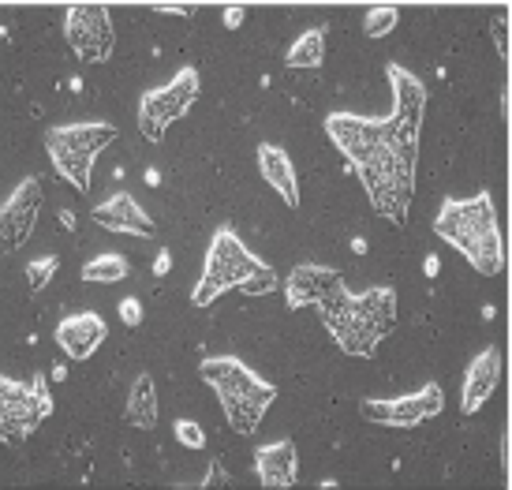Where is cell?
<instances>
[{
    "label": "cell",
    "instance_id": "cell-1",
    "mask_svg": "<svg viewBox=\"0 0 512 490\" xmlns=\"http://www.w3.org/2000/svg\"><path fill=\"white\" fill-rule=\"evenodd\" d=\"M389 87L397 98L393 113H329L326 135L363 180L378 217L404 225L415 191V158H419V128L427 113V87L400 64H389Z\"/></svg>",
    "mask_w": 512,
    "mask_h": 490
},
{
    "label": "cell",
    "instance_id": "cell-2",
    "mask_svg": "<svg viewBox=\"0 0 512 490\" xmlns=\"http://www.w3.org/2000/svg\"><path fill=\"white\" fill-rule=\"evenodd\" d=\"M322 326L329 330V337L337 341L341 352L370 360L382 337L393 333L397 326V292L393 289H367V292H348L333 289L326 300L314 307Z\"/></svg>",
    "mask_w": 512,
    "mask_h": 490
},
{
    "label": "cell",
    "instance_id": "cell-3",
    "mask_svg": "<svg viewBox=\"0 0 512 490\" xmlns=\"http://www.w3.org/2000/svg\"><path fill=\"white\" fill-rule=\"evenodd\" d=\"M434 232L445 244H453L479 274H505V236L490 191H479L471 199H445L434 217Z\"/></svg>",
    "mask_w": 512,
    "mask_h": 490
},
{
    "label": "cell",
    "instance_id": "cell-4",
    "mask_svg": "<svg viewBox=\"0 0 512 490\" xmlns=\"http://www.w3.org/2000/svg\"><path fill=\"white\" fill-rule=\"evenodd\" d=\"M199 378L217 393L228 427L236 434H255L262 416L270 412L273 397H277V386L258 378L236 356H206L199 363Z\"/></svg>",
    "mask_w": 512,
    "mask_h": 490
},
{
    "label": "cell",
    "instance_id": "cell-5",
    "mask_svg": "<svg viewBox=\"0 0 512 490\" xmlns=\"http://www.w3.org/2000/svg\"><path fill=\"white\" fill-rule=\"evenodd\" d=\"M273 266L270 262H262L258 255H251L243 240L236 232L221 225L214 232V240H210V251H206V270H202L199 285L191 292V303L195 307H210V303L228 289H243L247 281H255V277H266Z\"/></svg>",
    "mask_w": 512,
    "mask_h": 490
},
{
    "label": "cell",
    "instance_id": "cell-6",
    "mask_svg": "<svg viewBox=\"0 0 512 490\" xmlns=\"http://www.w3.org/2000/svg\"><path fill=\"white\" fill-rule=\"evenodd\" d=\"M49 416H53V393L42 371L30 382L0 378V434L8 446H23Z\"/></svg>",
    "mask_w": 512,
    "mask_h": 490
},
{
    "label": "cell",
    "instance_id": "cell-7",
    "mask_svg": "<svg viewBox=\"0 0 512 490\" xmlns=\"http://www.w3.org/2000/svg\"><path fill=\"white\" fill-rule=\"evenodd\" d=\"M199 87V68H180L165 87L146 90L143 98H139V135H143L146 143H161L165 139V128L176 124L195 105Z\"/></svg>",
    "mask_w": 512,
    "mask_h": 490
},
{
    "label": "cell",
    "instance_id": "cell-8",
    "mask_svg": "<svg viewBox=\"0 0 512 490\" xmlns=\"http://www.w3.org/2000/svg\"><path fill=\"white\" fill-rule=\"evenodd\" d=\"M64 38H68V49L83 64H105L113 57V15L101 4H75L64 15Z\"/></svg>",
    "mask_w": 512,
    "mask_h": 490
},
{
    "label": "cell",
    "instance_id": "cell-9",
    "mask_svg": "<svg viewBox=\"0 0 512 490\" xmlns=\"http://www.w3.org/2000/svg\"><path fill=\"white\" fill-rule=\"evenodd\" d=\"M445 408V393H441L438 382H427L419 393H408V397H389V401H367L359 404L363 419L378 423V427H415L423 419H434Z\"/></svg>",
    "mask_w": 512,
    "mask_h": 490
},
{
    "label": "cell",
    "instance_id": "cell-10",
    "mask_svg": "<svg viewBox=\"0 0 512 490\" xmlns=\"http://www.w3.org/2000/svg\"><path fill=\"white\" fill-rule=\"evenodd\" d=\"M42 180L38 176H27L19 180L15 191L4 199L0 206V240H4V251H15L30 240V232L38 225V214H42Z\"/></svg>",
    "mask_w": 512,
    "mask_h": 490
},
{
    "label": "cell",
    "instance_id": "cell-11",
    "mask_svg": "<svg viewBox=\"0 0 512 490\" xmlns=\"http://www.w3.org/2000/svg\"><path fill=\"white\" fill-rule=\"evenodd\" d=\"M501 352L498 345H486L475 360L468 363V371H464V386H460V412L464 416H475L479 408H483L494 390H498L501 382Z\"/></svg>",
    "mask_w": 512,
    "mask_h": 490
},
{
    "label": "cell",
    "instance_id": "cell-12",
    "mask_svg": "<svg viewBox=\"0 0 512 490\" xmlns=\"http://www.w3.org/2000/svg\"><path fill=\"white\" fill-rule=\"evenodd\" d=\"M109 337V326L98 311H75V315L60 318L57 326V345L64 348L68 360H90Z\"/></svg>",
    "mask_w": 512,
    "mask_h": 490
},
{
    "label": "cell",
    "instance_id": "cell-13",
    "mask_svg": "<svg viewBox=\"0 0 512 490\" xmlns=\"http://www.w3.org/2000/svg\"><path fill=\"white\" fill-rule=\"evenodd\" d=\"M344 281L333 266H318V262H299L285 281V303L296 307H318L333 289H341Z\"/></svg>",
    "mask_w": 512,
    "mask_h": 490
},
{
    "label": "cell",
    "instance_id": "cell-14",
    "mask_svg": "<svg viewBox=\"0 0 512 490\" xmlns=\"http://www.w3.org/2000/svg\"><path fill=\"white\" fill-rule=\"evenodd\" d=\"M94 221L109 232H124V236H154V221L146 214L139 199L131 191H116L105 202L94 206Z\"/></svg>",
    "mask_w": 512,
    "mask_h": 490
},
{
    "label": "cell",
    "instance_id": "cell-15",
    "mask_svg": "<svg viewBox=\"0 0 512 490\" xmlns=\"http://www.w3.org/2000/svg\"><path fill=\"white\" fill-rule=\"evenodd\" d=\"M255 476H258V483H262V487H270V490L296 487L299 457H296V446H292V438H277V442H266V446H258V453H255Z\"/></svg>",
    "mask_w": 512,
    "mask_h": 490
},
{
    "label": "cell",
    "instance_id": "cell-16",
    "mask_svg": "<svg viewBox=\"0 0 512 490\" xmlns=\"http://www.w3.org/2000/svg\"><path fill=\"white\" fill-rule=\"evenodd\" d=\"M113 139H116L113 124H60V128L45 131V150H75V154L98 158Z\"/></svg>",
    "mask_w": 512,
    "mask_h": 490
},
{
    "label": "cell",
    "instance_id": "cell-17",
    "mask_svg": "<svg viewBox=\"0 0 512 490\" xmlns=\"http://www.w3.org/2000/svg\"><path fill=\"white\" fill-rule=\"evenodd\" d=\"M258 173L266 176L270 184L288 206H299V180H296V165L288 158L281 146L273 143H258Z\"/></svg>",
    "mask_w": 512,
    "mask_h": 490
},
{
    "label": "cell",
    "instance_id": "cell-18",
    "mask_svg": "<svg viewBox=\"0 0 512 490\" xmlns=\"http://www.w3.org/2000/svg\"><path fill=\"white\" fill-rule=\"evenodd\" d=\"M124 416H128V423H131V427H139V431H150V427H157V386H154V378L146 375V371H143V375H135V382H131Z\"/></svg>",
    "mask_w": 512,
    "mask_h": 490
},
{
    "label": "cell",
    "instance_id": "cell-19",
    "mask_svg": "<svg viewBox=\"0 0 512 490\" xmlns=\"http://www.w3.org/2000/svg\"><path fill=\"white\" fill-rule=\"evenodd\" d=\"M322 60H326V30L322 27L303 30L285 53L288 68H322Z\"/></svg>",
    "mask_w": 512,
    "mask_h": 490
},
{
    "label": "cell",
    "instance_id": "cell-20",
    "mask_svg": "<svg viewBox=\"0 0 512 490\" xmlns=\"http://www.w3.org/2000/svg\"><path fill=\"white\" fill-rule=\"evenodd\" d=\"M49 161L57 176H64L72 188L90 191V173H94V158L90 154H75V150H49Z\"/></svg>",
    "mask_w": 512,
    "mask_h": 490
},
{
    "label": "cell",
    "instance_id": "cell-21",
    "mask_svg": "<svg viewBox=\"0 0 512 490\" xmlns=\"http://www.w3.org/2000/svg\"><path fill=\"white\" fill-rule=\"evenodd\" d=\"M131 270V262L124 255H116V251H101L94 259L83 262V281H94V285H116V281H124Z\"/></svg>",
    "mask_w": 512,
    "mask_h": 490
},
{
    "label": "cell",
    "instance_id": "cell-22",
    "mask_svg": "<svg viewBox=\"0 0 512 490\" xmlns=\"http://www.w3.org/2000/svg\"><path fill=\"white\" fill-rule=\"evenodd\" d=\"M400 23V12L397 8H370L367 19H363V30H367V38H389Z\"/></svg>",
    "mask_w": 512,
    "mask_h": 490
},
{
    "label": "cell",
    "instance_id": "cell-23",
    "mask_svg": "<svg viewBox=\"0 0 512 490\" xmlns=\"http://www.w3.org/2000/svg\"><path fill=\"white\" fill-rule=\"evenodd\" d=\"M60 270V259L57 255H42V259L27 262V285L30 292H42L49 281H53V274Z\"/></svg>",
    "mask_w": 512,
    "mask_h": 490
},
{
    "label": "cell",
    "instance_id": "cell-24",
    "mask_svg": "<svg viewBox=\"0 0 512 490\" xmlns=\"http://www.w3.org/2000/svg\"><path fill=\"white\" fill-rule=\"evenodd\" d=\"M172 434H176V442L187 449H206V431H202L195 419H176L172 423Z\"/></svg>",
    "mask_w": 512,
    "mask_h": 490
},
{
    "label": "cell",
    "instance_id": "cell-25",
    "mask_svg": "<svg viewBox=\"0 0 512 490\" xmlns=\"http://www.w3.org/2000/svg\"><path fill=\"white\" fill-rule=\"evenodd\" d=\"M490 34H494V45H498L501 60L509 64V12H505V8L494 15V23H490Z\"/></svg>",
    "mask_w": 512,
    "mask_h": 490
},
{
    "label": "cell",
    "instance_id": "cell-26",
    "mask_svg": "<svg viewBox=\"0 0 512 490\" xmlns=\"http://www.w3.org/2000/svg\"><path fill=\"white\" fill-rule=\"evenodd\" d=\"M120 322H124L128 330H135V326L143 322V303H139V296H124V300H120Z\"/></svg>",
    "mask_w": 512,
    "mask_h": 490
},
{
    "label": "cell",
    "instance_id": "cell-27",
    "mask_svg": "<svg viewBox=\"0 0 512 490\" xmlns=\"http://www.w3.org/2000/svg\"><path fill=\"white\" fill-rule=\"evenodd\" d=\"M169 270H172V255H169V251H161V255L154 259V274H157V277H165Z\"/></svg>",
    "mask_w": 512,
    "mask_h": 490
},
{
    "label": "cell",
    "instance_id": "cell-28",
    "mask_svg": "<svg viewBox=\"0 0 512 490\" xmlns=\"http://www.w3.org/2000/svg\"><path fill=\"white\" fill-rule=\"evenodd\" d=\"M240 23H243V8H228V12H225V27L236 30Z\"/></svg>",
    "mask_w": 512,
    "mask_h": 490
},
{
    "label": "cell",
    "instance_id": "cell-29",
    "mask_svg": "<svg viewBox=\"0 0 512 490\" xmlns=\"http://www.w3.org/2000/svg\"><path fill=\"white\" fill-rule=\"evenodd\" d=\"M157 12H165V15H195V8L191 4H165V8H157Z\"/></svg>",
    "mask_w": 512,
    "mask_h": 490
},
{
    "label": "cell",
    "instance_id": "cell-30",
    "mask_svg": "<svg viewBox=\"0 0 512 490\" xmlns=\"http://www.w3.org/2000/svg\"><path fill=\"white\" fill-rule=\"evenodd\" d=\"M423 270H427V277H438V259H434V255H427V262H423Z\"/></svg>",
    "mask_w": 512,
    "mask_h": 490
},
{
    "label": "cell",
    "instance_id": "cell-31",
    "mask_svg": "<svg viewBox=\"0 0 512 490\" xmlns=\"http://www.w3.org/2000/svg\"><path fill=\"white\" fill-rule=\"evenodd\" d=\"M352 251H356V255H367V240L356 236V240H352Z\"/></svg>",
    "mask_w": 512,
    "mask_h": 490
},
{
    "label": "cell",
    "instance_id": "cell-32",
    "mask_svg": "<svg viewBox=\"0 0 512 490\" xmlns=\"http://www.w3.org/2000/svg\"><path fill=\"white\" fill-rule=\"evenodd\" d=\"M60 225H64V229H72V225H75L72 210H60Z\"/></svg>",
    "mask_w": 512,
    "mask_h": 490
}]
</instances>
